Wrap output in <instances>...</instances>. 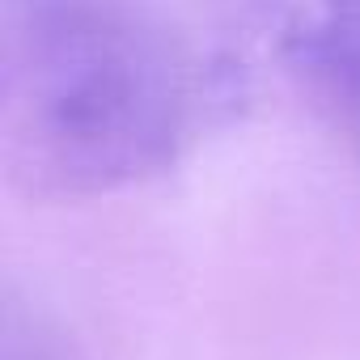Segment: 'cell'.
<instances>
[{"label": "cell", "instance_id": "7a4b0ae2", "mask_svg": "<svg viewBox=\"0 0 360 360\" xmlns=\"http://www.w3.org/2000/svg\"><path fill=\"white\" fill-rule=\"evenodd\" d=\"M276 43L301 81L360 72V0H318V13H292Z\"/></svg>", "mask_w": 360, "mask_h": 360}, {"label": "cell", "instance_id": "277c9868", "mask_svg": "<svg viewBox=\"0 0 360 360\" xmlns=\"http://www.w3.org/2000/svg\"><path fill=\"white\" fill-rule=\"evenodd\" d=\"M305 89L318 98V106L330 115V123L339 127V136L360 153V72H326V77H309Z\"/></svg>", "mask_w": 360, "mask_h": 360}, {"label": "cell", "instance_id": "3957f363", "mask_svg": "<svg viewBox=\"0 0 360 360\" xmlns=\"http://www.w3.org/2000/svg\"><path fill=\"white\" fill-rule=\"evenodd\" d=\"M0 360H77L64 335L22 305H5V330H0Z\"/></svg>", "mask_w": 360, "mask_h": 360}, {"label": "cell", "instance_id": "6da1fadb", "mask_svg": "<svg viewBox=\"0 0 360 360\" xmlns=\"http://www.w3.org/2000/svg\"><path fill=\"white\" fill-rule=\"evenodd\" d=\"M233 72L153 0H0V153L34 200H94L169 169Z\"/></svg>", "mask_w": 360, "mask_h": 360}]
</instances>
